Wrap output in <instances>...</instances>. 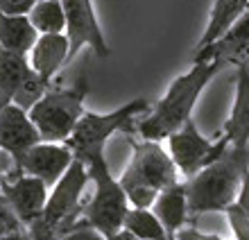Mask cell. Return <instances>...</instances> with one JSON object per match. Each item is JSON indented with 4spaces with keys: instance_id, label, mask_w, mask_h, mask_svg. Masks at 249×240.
<instances>
[{
    "instance_id": "cell-11",
    "label": "cell",
    "mask_w": 249,
    "mask_h": 240,
    "mask_svg": "<svg viewBox=\"0 0 249 240\" xmlns=\"http://www.w3.org/2000/svg\"><path fill=\"white\" fill-rule=\"evenodd\" d=\"M0 193H2L5 204L12 208V213L18 218L20 224L30 227L43 213L50 188L41 179L14 168L0 179Z\"/></svg>"
},
{
    "instance_id": "cell-27",
    "label": "cell",
    "mask_w": 249,
    "mask_h": 240,
    "mask_svg": "<svg viewBox=\"0 0 249 240\" xmlns=\"http://www.w3.org/2000/svg\"><path fill=\"white\" fill-rule=\"evenodd\" d=\"M177 240H227V238L215 236V234H206V231H199L197 227H184L181 231H177Z\"/></svg>"
},
{
    "instance_id": "cell-10",
    "label": "cell",
    "mask_w": 249,
    "mask_h": 240,
    "mask_svg": "<svg viewBox=\"0 0 249 240\" xmlns=\"http://www.w3.org/2000/svg\"><path fill=\"white\" fill-rule=\"evenodd\" d=\"M50 89L34 73L27 55L7 50L0 46V91H5L14 104L30 111L32 104Z\"/></svg>"
},
{
    "instance_id": "cell-7",
    "label": "cell",
    "mask_w": 249,
    "mask_h": 240,
    "mask_svg": "<svg viewBox=\"0 0 249 240\" xmlns=\"http://www.w3.org/2000/svg\"><path fill=\"white\" fill-rule=\"evenodd\" d=\"M89 79L79 77L68 89H48L27 111L41 134V141L66 143L84 113Z\"/></svg>"
},
{
    "instance_id": "cell-17",
    "label": "cell",
    "mask_w": 249,
    "mask_h": 240,
    "mask_svg": "<svg viewBox=\"0 0 249 240\" xmlns=\"http://www.w3.org/2000/svg\"><path fill=\"white\" fill-rule=\"evenodd\" d=\"M152 211L159 218V222L163 224L168 236H177V231L188 227L190 213H188V197H186L184 182H177L161 190L157 195L154 204H152Z\"/></svg>"
},
{
    "instance_id": "cell-2",
    "label": "cell",
    "mask_w": 249,
    "mask_h": 240,
    "mask_svg": "<svg viewBox=\"0 0 249 240\" xmlns=\"http://www.w3.org/2000/svg\"><path fill=\"white\" fill-rule=\"evenodd\" d=\"M249 166V149L227 148L222 156L204 166L197 175L186 179V197H188L190 218L204 213H224L238 197L240 177Z\"/></svg>"
},
{
    "instance_id": "cell-22",
    "label": "cell",
    "mask_w": 249,
    "mask_h": 240,
    "mask_svg": "<svg viewBox=\"0 0 249 240\" xmlns=\"http://www.w3.org/2000/svg\"><path fill=\"white\" fill-rule=\"evenodd\" d=\"M224 215H227V222L231 227L233 240H249V215L240 211L236 204L224 208Z\"/></svg>"
},
{
    "instance_id": "cell-21",
    "label": "cell",
    "mask_w": 249,
    "mask_h": 240,
    "mask_svg": "<svg viewBox=\"0 0 249 240\" xmlns=\"http://www.w3.org/2000/svg\"><path fill=\"white\" fill-rule=\"evenodd\" d=\"M123 229L129 231L134 238L138 240H163L165 236V229L163 224L159 222V218L154 215L152 208H134L129 206L127 215H124V222H123Z\"/></svg>"
},
{
    "instance_id": "cell-18",
    "label": "cell",
    "mask_w": 249,
    "mask_h": 240,
    "mask_svg": "<svg viewBox=\"0 0 249 240\" xmlns=\"http://www.w3.org/2000/svg\"><path fill=\"white\" fill-rule=\"evenodd\" d=\"M247 7H249V0H215L213 7H211L209 23H206L202 37H199V41L195 46V52L211 46V43H215L220 37H224L227 30L240 18V14Z\"/></svg>"
},
{
    "instance_id": "cell-5",
    "label": "cell",
    "mask_w": 249,
    "mask_h": 240,
    "mask_svg": "<svg viewBox=\"0 0 249 240\" xmlns=\"http://www.w3.org/2000/svg\"><path fill=\"white\" fill-rule=\"evenodd\" d=\"M89 170V179L93 182L91 200L84 202L82 215L77 222L98 229L102 236H111L123 229L124 215L129 211V200L123 186L109 170L105 154H93L82 161Z\"/></svg>"
},
{
    "instance_id": "cell-4",
    "label": "cell",
    "mask_w": 249,
    "mask_h": 240,
    "mask_svg": "<svg viewBox=\"0 0 249 240\" xmlns=\"http://www.w3.org/2000/svg\"><path fill=\"white\" fill-rule=\"evenodd\" d=\"M89 179V170L79 159H72L61 179L48 193L46 208L36 222L30 224V234L34 240H57L64 231L75 224L84 208V190Z\"/></svg>"
},
{
    "instance_id": "cell-6",
    "label": "cell",
    "mask_w": 249,
    "mask_h": 240,
    "mask_svg": "<svg viewBox=\"0 0 249 240\" xmlns=\"http://www.w3.org/2000/svg\"><path fill=\"white\" fill-rule=\"evenodd\" d=\"M150 111V100L147 97H136L123 104L120 109L109 111V113H93L84 111L77 120L72 134L68 136L66 145L71 148L72 156L84 161L93 154H105V148L109 138L118 131H129L134 127V120Z\"/></svg>"
},
{
    "instance_id": "cell-23",
    "label": "cell",
    "mask_w": 249,
    "mask_h": 240,
    "mask_svg": "<svg viewBox=\"0 0 249 240\" xmlns=\"http://www.w3.org/2000/svg\"><path fill=\"white\" fill-rule=\"evenodd\" d=\"M57 240H107V236H102L98 229L89 227L84 222H75V224H72L68 231H64Z\"/></svg>"
},
{
    "instance_id": "cell-8",
    "label": "cell",
    "mask_w": 249,
    "mask_h": 240,
    "mask_svg": "<svg viewBox=\"0 0 249 240\" xmlns=\"http://www.w3.org/2000/svg\"><path fill=\"white\" fill-rule=\"evenodd\" d=\"M165 141H168V152H170L172 161H175L184 182L193 175H197L204 166L213 163L217 156H222V152L229 148V141L222 131L215 138L204 136L193 118H188Z\"/></svg>"
},
{
    "instance_id": "cell-24",
    "label": "cell",
    "mask_w": 249,
    "mask_h": 240,
    "mask_svg": "<svg viewBox=\"0 0 249 240\" xmlns=\"http://www.w3.org/2000/svg\"><path fill=\"white\" fill-rule=\"evenodd\" d=\"M18 218L12 213V208L5 204V200H0V238H7V234L18 231Z\"/></svg>"
},
{
    "instance_id": "cell-1",
    "label": "cell",
    "mask_w": 249,
    "mask_h": 240,
    "mask_svg": "<svg viewBox=\"0 0 249 240\" xmlns=\"http://www.w3.org/2000/svg\"><path fill=\"white\" fill-rule=\"evenodd\" d=\"M222 68V61L213 59L195 61L190 71L172 79L163 97L154 107H150V111L134 120V131L145 141L163 143L172 131H177L188 118H193V109L199 95Z\"/></svg>"
},
{
    "instance_id": "cell-3",
    "label": "cell",
    "mask_w": 249,
    "mask_h": 240,
    "mask_svg": "<svg viewBox=\"0 0 249 240\" xmlns=\"http://www.w3.org/2000/svg\"><path fill=\"white\" fill-rule=\"evenodd\" d=\"M131 159L123 175L118 177L129 206L152 208L157 195L172 184L181 182L177 166L172 161L168 148L159 141H134L131 138Z\"/></svg>"
},
{
    "instance_id": "cell-12",
    "label": "cell",
    "mask_w": 249,
    "mask_h": 240,
    "mask_svg": "<svg viewBox=\"0 0 249 240\" xmlns=\"http://www.w3.org/2000/svg\"><path fill=\"white\" fill-rule=\"evenodd\" d=\"M72 152L66 143H50V141H39L36 145L27 149L25 154L18 159L16 168L25 175H32L53 188L54 184L61 179L68 166L72 163Z\"/></svg>"
},
{
    "instance_id": "cell-31",
    "label": "cell",
    "mask_w": 249,
    "mask_h": 240,
    "mask_svg": "<svg viewBox=\"0 0 249 240\" xmlns=\"http://www.w3.org/2000/svg\"><path fill=\"white\" fill-rule=\"evenodd\" d=\"M163 240H177V236H165Z\"/></svg>"
},
{
    "instance_id": "cell-28",
    "label": "cell",
    "mask_w": 249,
    "mask_h": 240,
    "mask_svg": "<svg viewBox=\"0 0 249 240\" xmlns=\"http://www.w3.org/2000/svg\"><path fill=\"white\" fill-rule=\"evenodd\" d=\"M16 166H14V161H12V156L7 154V152H2L0 149V179L9 172V170H14ZM0 200H2V193H0Z\"/></svg>"
},
{
    "instance_id": "cell-30",
    "label": "cell",
    "mask_w": 249,
    "mask_h": 240,
    "mask_svg": "<svg viewBox=\"0 0 249 240\" xmlns=\"http://www.w3.org/2000/svg\"><path fill=\"white\" fill-rule=\"evenodd\" d=\"M9 102H12V100H9V95H7L5 91H0V111L5 109V107H7Z\"/></svg>"
},
{
    "instance_id": "cell-15",
    "label": "cell",
    "mask_w": 249,
    "mask_h": 240,
    "mask_svg": "<svg viewBox=\"0 0 249 240\" xmlns=\"http://www.w3.org/2000/svg\"><path fill=\"white\" fill-rule=\"evenodd\" d=\"M236 93L227 123L222 125V134L233 149H249V64H238Z\"/></svg>"
},
{
    "instance_id": "cell-26",
    "label": "cell",
    "mask_w": 249,
    "mask_h": 240,
    "mask_svg": "<svg viewBox=\"0 0 249 240\" xmlns=\"http://www.w3.org/2000/svg\"><path fill=\"white\" fill-rule=\"evenodd\" d=\"M240 211L249 215V166L243 170V177H240V188H238V197L233 202Z\"/></svg>"
},
{
    "instance_id": "cell-19",
    "label": "cell",
    "mask_w": 249,
    "mask_h": 240,
    "mask_svg": "<svg viewBox=\"0 0 249 240\" xmlns=\"http://www.w3.org/2000/svg\"><path fill=\"white\" fill-rule=\"evenodd\" d=\"M36 39H39V34L27 16H14V14L0 12V46L2 48L27 55Z\"/></svg>"
},
{
    "instance_id": "cell-20",
    "label": "cell",
    "mask_w": 249,
    "mask_h": 240,
    "mask_svg": "<svg viewBox=\"0 0 249 240\" xmlns=\"http://www.w3.org/2000/svg\"><path fill=\"white\" fill-rule=\"evenodd\" d=\"M27 18L36 30V34H64L66 14L61 0H36L27 12Z\"/></svg>"
},
{
    "instance_id": "cell-29",
    "label": "cell",
    "mask_w": 249,
    "mask_h": 240,
    "mask_svg": "<svg viewBox=\"0 0 249 240\" xmlns=\"http://www.w3.org/2000/svg\"><path fill=\"white\" fill-rule=\"evenodd\" d=\"M107 240H138V238H134V236H131L129 231H124V229H120V231H116V234L107 236Z\"/></svg>"
},
{
    "instance_id": "cell-13",
    "label": "cell",
    "mask_w": 249,
    "mask_h": 240,
    "mask_svg": "<svg viewBox=\"0 0 249 240\" xmlns=\"http://www.w3.org/2000/svg\"><path fill=\"white\" fill-rule=\"evenodd\" d=\"M41 141V134L36 125L25 109H20L18 104L9 102L5 109L0 111V149L12 156L14 166L18 159L25 154L27 149Z\"/></svg>"
},
{
    "instance_id": "cell-14",
    "label": "cell",
    "mask_w": 249,
    "mask_h": 240,
    "mask_svg": "<svg viewBox=\"0 0 249 240\" xmlns=\"http://www.w3.org/2000/svg\"><path fill=\"white\" fill-rule=\"evenodd\" d=\"M195 61H204V59H213V61H222L224 66H238L249 59V7L240 14V18L227 30L224 37L211 43V46L202 48V50L193 52Z\"/></svg>"
},
{
    "instance_id": "cell-9",
    "label": "cell",
    "mask_w": 249,
    "mask_h": 240,
    "mask_svg": "<svg viewBox=\"0 0 249 240\" xmlns=\"http://www.w3.org/2000/svg\"><path fill=\"white\" fill-rule=\"evenodd\" d=\"M66 14V37H68V64L82 48H91L98 57H109L111 48L105 39L102 25L98 20L93 0H61Z\"/></svg>"
},
{
    "instance_id": "cell-16",
    "label": "cell",
    "mask_w": 249,
    "mask_h": 240,
    "mask_svg": "<svg viewBox=\"0 0 249 240\" xmlns=\"http://www.w3.org/2000/svg\"><path fill=\"white\" fill-rule=\"evenodd\" d=\"M68 37L66 34H39L32 50L27 52L30 66L46 84H53L54 75L68 66Z\"/></svg>"
},
{
    "instance_id": "cell-25",
    "label": "cell",
    "mask_w": 249,
    "mask_h": 240,
    "mask_svg": "<svg viewBox=\"0 0 249 240\" xmlns=\"http://www.w3.org/2000/svg\"><path fill=\"white\" fill-rule=\"evenodd\" d=\"M36 0H0V12L14 14V16H27Z\"/></svg>"
}]
</instances>
